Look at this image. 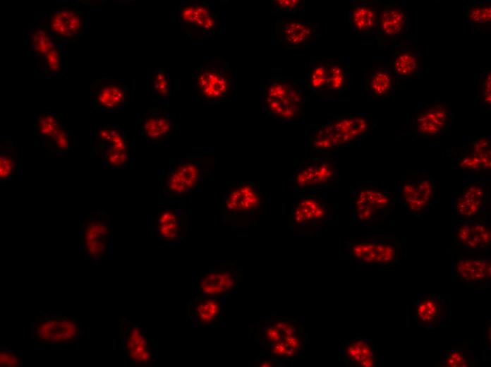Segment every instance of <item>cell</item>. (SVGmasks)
Here are the masks:
<instances>
[{
  "label": "cell",
  "mask_w": 491,
  "mask_h": 367,
  "mask_svg": "<svg viewBox=\"0 0 491 367\" xmlns=\"http://www.w3.org/2000/svg\"><path fill=\"white\" fill-rule=\"evenodd\" d=\"M255 339L263 351L258 358L281 367L304 357L308 333L297 318L271 314L258 321Z\"/></svg>",
  "instance_id": "1"
},
{
  "label": "cell",
  "mask_w": 491,
  "mask_h": 367,
  "mask_svg": "<svg viewBox=\"0 0 491 367\" xmlns=\"http://www.w3.org/2000/svg\"><path fill=\"white\" fill-rule=\"evenodd\" d=\"M377 119L365 113L333 114L308 136V145L317 153L334 151L360 143L370 136Z\"/></svg>",
  "instance_id": "2"
},
{
  "label": "cell",
  "mask_w": 491,
  "mask_h": 367,
  "mask_svg": "<svg viewBox=\"0 0 491 367\" xmlns=\"http://www.w3.org/2000/svg\"><path fill=\"white\" fill-rule=\"evenodd\" d=\"M216 159L210 155H188L159 172L164 196L171 200L188 198L198 192L211 176Z\"/></svg>",
  "instance_id": "3"
},
{
  "label": "cell",
  "mask_w": 491,
  "mask_h": 367,
  "mask_svg": "<svg viewBox=\"0 0 491 367\" xmlns=\"http://www.w3.org/2000/svg\"><path fill=\"white\" fill-rule=\"evenodd\" d=\"M263 112L272 120L303 124L306 95L305 88L294 78L271 76L260 87Z\"/></svg>",
  "instance_id": "4"
},
{
  "label": "cell",
  "mask_w": 491,
  "mask_h": 367,
  "mask_svg": "<svg viewBox=\"0 0 491 367\" xmlns=\"http://www.w3.org/2000/svg\"><path fill=\"white\" fill-rule=\"evenodd\" d=\"M265 195L253 181L232 183L225 190L221 203L224 224L234 229H246L256 224L263 214Z\"/></svg>",
  "instance_id": "5"
},
{
  "label": "cell",
  "mask_w": 491,
  "mask_h": 367,
  "mask_svg": "<svg viewBox=\"0 0 491 367\" xmlns=\"http://www.w3.org/2000/svg\"><path fill=\"white\" fill-rule=\"evenodd\" d=\"M344 251L361 267L388 268L397 265L404 255L401 243L392 234H368L344 241Z\"/></svg>",
  "instance_id": "6"
},
{
  "label": "cell",
  "mask_w": 491,
  "mask_h": 367,
  "mask_svg": "<svg viewBox=\"0 0 491 367\" xmlns=\"http://www.w3.org/2000/svg\"><path fill=\"white\" fill-rule=\"evenodd\" d=\"M195 99L214 105L227 100L235 88V80L229 62L213 57L191 72Z\"/></svg>",
  "instance_id": "7"
},
{
  "label": "cell",
  "mask_w": 491,
  "mask_h": 367,
  "mask_svg": "<svg viewBox=\"0 0 491 367\" xmlns=\"http://www.w3.org/2000/svg\"><path fill=\"white\" fill-rule=\"evenodd\" d=\"M90 136L92 151L103 167L128 169L134 165V147L122 128L115 124H97Z\"/></svg>",
  "instance_id": "8"
},
{
  "label": "cell",
  "mask_w": 491,
  "mask_h": 367,
  "mask_svg": "<svg viewBox=\"0 0 491 367\" xmlns=\"http://www.w3.org/2000/svg\"><path fill=\"white\" fill-rule=\"evenodd\" d=\"M333 210L327 197L319 191L301 192L294 200L289 228L294 234L314 236L332 219Z\"/></svg>",
  "instance_id": "9"
},
{
  "label": "cell",
  "mask_w": 491,
  "mask_h": 367,
  "mask_svg": "<svg viewBox=\"0 0 491 367\" xmlns=\"http://www.w3.org/2000/svg\"><path fill=\"white\" fill-rule=\"evenodd\" d=\"M395 200L390 192L372 184H361L351 193L352 220L358 226L372 227L383 223L392 214Z\"/></svg>",
  "instance_id": "10"
},
{
  "label": "cell",
  "mask_w": 491,
  "mask_h": 367,
  "mask_svg": "<svg viewBox=\"0 0 491 367\" xmlns=\"http://www.w3.org/2000/svg\"><path fill=\"white\" fill-rule=\"evenodd\" d=\"M84 330L75 316L42 314L31 323V339L40 348L61 349L75 344Z\"/></svg>",
  "instance_id": "11"
},
{
  "label": "cell",
  "mask_w": 491,
  "mask_h": 367,
  "mask_svg": "<svg viewBox=\"0 0 491 367\" xmlns=\"http://www.w3.org/2000/svg\"><path fill=\"white\" fill-rule=\"evenodd\" d=\"M337 152L317 153L301 161L288 180V187L298 193L319 191L337 183L339 176Z\"/></svg>",
  "instance_id": "12"
},
{
  "label": "cell",
  "mask_w": 491,
  "mask_h": 367,
  "mask_svg": "<svg viewBox=\"0 0 491 367\" xmlns=\"http://www.w3.org/2000/svg\"><path fill=\"white\" fill-rule=\"evenodd\" d=\"M490 186V179L484 175H463L459 188L451 195L455 216L459 220H473L488 215Z\"/></svg>",
  "instance_id": "13"
},
{
  "label": "cell",
  "mask_w": 491,
  "mask_h": 367,
  "mask_svg": "<svg viewBox=\"0 0 491 367\" xmlns=\"http://www.w3.org/2000/svg\"><path fill=\"white\" fill-rule=\"evenodd\" d=\"M113 227L109 214L97 210L80 217L79 250L85 258L98 264L110 252Z\"/></svg>",
  "instance_id": "14"
},
{
  "label": "cell",
  "mask_w": 491,
  "mask_h": 367,
  "mask_svg": "<svg viewBox=\"0 0 491 367\" xmlns=\"http://www.w3.org/2000/svg\"><path fill=\"white\" fill-rule=\"evenodd\" d=\"M178 20L181 28L191 39L205 40L224 29V14L212 3L202 1H180Z\"/></svg>",
  "instance_id": "15"
},
{
  "label": "cell",
  "mask_w": 491,
  "mask_h": 367,
  "mask_svg": "<svg viewBox=\"0 0 491 367\" xmlns=\"http://www.w3.org/2000/svg\"><path fill=\"white\" fill-rule=\"evenodd\" d=\"M397 196L408 212L420 218L428 214L437 202L436 181L426 172H406L401 176Z\"/></svg>",
  "instance_id": "16"
},
{
  "label": "cell",
  "mask_w": 491,
  "mask_h": 367,
  "mask_svg": "<svg viewBox=\"0 0 491 367\" xmlns=\"http://www.w3.org/2000/svg\"><path fill=\"white\" fill-rule=\"evenodd\" d=\"M242 278V269L236 263H222L193 275L192 296L226 299L236 291Z\"/></svg>",
  "instance_id": "17"
},
{
  "label": "cell",
  "mask_w": 491,
  "mask_h": 367,
  "mask_svg": "<svg viewBox=\"0 0 491 367\" xmlns=\"http://www.w3.org/2000/svg\"><path fill=\"white\" fill-rule=\"evenodd\" d=\"M454 114L449 103L435 100L419 104L410 121L413 138H434L444 134L451 126Z\"/></svg>",
  "instance_id": "18"
},
{
  "label": "cell",
  "mask_w": 491,
  "mask_h": 367,
  "mask_svg": "<svg viewBox=\"0 0 491 367\" xmlns=\"http://www.w3.org/2000/svg\"><path fill=\"white\" fill-rule=\"evenodd\" d=\"M147 226L161 246H174L186 237L188 218L183 209L164 204L155 214L147 217Z\"/></svg>",
  "instance_id": "19"
},
{
  "label": "cell",
  "mask_w": 491,
  "mask_h": 367,
  "mask_svg": "<svg viewBox=\"0 0 491 367\" xmlns=\"http://www.w3.org/2000/svg\"><path fill=\"white\" fill-rule=\"evenodd\" d=\"M120 339L125 359L140 366H150L158 359L157 347L145 328L125 318L120 320Z\"/></svg>",
  "instance_id": "20"
},
{
  "label": "cell",
  "mask_w": 491,
  "mask_h": 367,
  "mask_svg": "<svg viewBox=\"0 0 491 367\" xmlns=\"http://www.w3.org/2000/svg\"><path fill=\"white\" fill-rule=\"evenodd\" d=\"M131 91L123 79L102 76L90 84V104L96 112L123 111L130 103Z\"/></svg>",
  "instance_id": "21"
},
{
  "label": "cell",
  "mask_w": 491,
  "mask_h": 367,
  "mask_svg": "<svg viewBox=\"0 0 491 367\" xmlns=\"http://www.w3.org/2000/svg\"><path fill=\"white\" fill-rule=\"evenodd\" d=\"M54 39L66 44L75 42L85 31L83 12L76 4L51 9L40 21Z\"/></svg>",
  "instance_id": "22"
},
{
  "label": "cell",
  "mask_w": 491,
  "mask_h": 367,
  "mask_svg": "<svg viewBox=\"0 0 491 367\" xmlns=\"http://www.w3.org/2000/svg\"><path fill=\"white\" fill-rule=\"evenodd\" d=\"M409 28L410 17L404 4L399 2L381 4L374 35L379 48L394 46Z\"/></svg>",
  "instance_id": "23"
},
{
  "label": "cell",
  "mask_w": 491,
  "mask_h": 367,
  "mask_svg": "<svg viewBox=\"0 0 491 367\" xmlns=\"http://www.w3.org/2000/svg\"><path fill=\"white\" fill-rule=\"evenodd\" d=\"M34 133L52 153L62 155L71 150L70 132L61 114L51 110L40 112L35 119Z\"/></svg>",
  "instance_id": "24"
},
{
  "label": "cell",
  "mask_w": 491,
  "mask_h": 367,
  "mask_svg": "<svg viewBox=\"0 0 491 367\" xmlns=\"http://www.w3.org/2000/svg\"><path fill=\"white\" fill-rule=\"evenodd\" d=\"M278 42L289 49H303L316 44L321 36L318 23L301 17L284 16L275 23Z\"/></svg>",
  "instance_id": "25"
},
{
  "label": "cell",
  "mask_w": 491,
  "mask_h": 367,
  "mask_svg": "<svg viewBox=\"0 0 491 367\" xmlns=\"http://www.w3.org/2000/svg\"><path fill=\"white\" fill-rule=\"evenodd\" d=\"M488 215L477 219L459 220L451 228L454 244L466 253H488L491 248L490 226Z\"/></svg>",
  "instance_id": "26"
},
{
  "label": "cell",
  "mask_w": 491,
  "mask_h": 367,
  "mask_svg": "<svg viewBox=\"0 0 491 367\" xmlns=\"http://www.w3.org/2000/svg\"><path fill=\"white\" fill-rule=\"evenodd\" d=\"M490 137L485 136L472 138L449 150V156L454 161L456 169L472 174L490 170Z\"/></svg>",
  "instance_id": "27"
},
{
  "label": "cell",
  "mask_w": 491,
  "mask_h": 367,
  "mask_svg": "<svg viewBox=\"0 0 491 367\" xmlns=\"http://www.w3.org/2000/svg\"><path fill=\"white\" fill-rule=\"evenodd\" d=\"M451 276L475 289H485L491 282L490 255L466 253L452 260Z\"/></svg>",
  "instance_id": "28"
},
{
  "label": "cell",
  "mask_w": 491,
  "mask_h": 367,
  "mask_svg": "<svg viewBox=\"0 0 491 367\" xmlns=\"http://www.w3.org/2000/svg\"><path fill=\"white\" fill-rule=\"evenodd\" d=\"M140 135L149 143L168 145L174 134V119L172 114L161 107L148 108L138 117Z\"/></svg>",
  "instance_id": "29"
},
{
  "label": "cell",
  "mask_w": 491,
  "mask_h": 367,
  "mask_svg": "<svg viewBox=\"0 0 491 367\" xmlns=\"http://www.w3.org/2000/svg\"><path fill=\"white\" fill-rule=\"evenodd\" d=\"M225 299L193 296L187 304L188 318L195 327H219L224 322Z\"/></svg>",
  "instance_id": "30"
},
{
  "label": "cell",
  "mask_w": 491,
  "mask_h": 367,
  "mask_svg": "<svg viewBox=\"0 0 491 367\" xmlns=\"http://www.w3.org/2000/svg\"><path fill=\"white\" fill-rule=\"evenodd\" d=\"M398 81L407 82L418 77L423 70V57L414 44L405 42L395 44L387 61Z\"/></svg>",
  "instance_id": "31"
},
{
  "label": "cell",
  "mask_w": 491,
  "mask_h": 367,
  "mask_svg": "<svg viewBox=\"0 0 491 367\" xmlns=\"http://www.w3.org/2000/svg\"><path fill=\"white\" fill-rule=\"evenodd\" d=\"M339 359L346 366H379L373 341L364 336L345 339L339 345Z\"/></svg>",
  "instance_id": "32"
},
{
  "label": "cell",
  "mask_w": 491,
  "mask_h": 367,
  "mask_svg": "<svg viewBox=\"0 0 491 367\" xmlns=\"http://www.w3.org/2000/svg\"><path fill=\"white\" fill-rule=\"evenodd\" d=\"M414 306L415 320L418 327L430 330L442 326L447 308L440 294H419Z\"/></svg>",
  "instance_id": "33"
},
{
  "label": "cell",
  "mask_w": 491,
  "mask_h": 367,
  "mask_svg": "<svg viewBox=\"0 0 491 367\" xmlns=\"http://www.w3.org/2000/svg\"><path fill=\"white\" fill-rule=\"evenodd\" d=\"M398 84L387 62L372 67L364 75L362 87L368 97L381 101L390 98L398 89Z\"/></svg>",
  "instance_id": "34"
},
{
  "label": "cell",
  "mask_w": 491,
  "mask_h": 367,
  "mask_svg": "<svg viewBox=\"0 0 491 367\" xmlns=\"http://www.w3.org/2000/svg\"><path fill=\"white\" fill-rule=\"evenodd\" d=\"M351 2V5L348 11V22L351 30L357 36H373L382 3L377 1Z\"/></svg>",
  "instance_id": "35"
},
{
  "label": "cell",
  "mask_w": 491,
  "mask_h": 367,
  "mask_svg": "<svg viewBox=\"0 0 491 367\" xmlns=\"http://www.w3.org/2000/svg\"><path fill=\"white\" fill-rule=\"evenodd\" d=\"M57 42L47 28L39 22L25 35L24 45L27 54L37 63L49 53Z\"/></svg>",
  "instance_id": "36"
},
{
  "label": "cell",
  "mask_w": 491,
  "mask_h": 367,
  "mask_svg": "<svg viewBox=\"0 0 491 367\" xmlns=\"http://www.w3.org/2000/svg\"><path fill=\"white\" fill-rule=\"evenodd\" d=\"M351 85L348 64L328 57V78L325 100H334L348 91Z\"/></svg>",
  "instance_id": "37"
},
{
  "label": "cell",
  "mask_w": 491,
  "mask_h": 367,
  "mask_svg": "<svg viewBox=\"0 0 491 367\" xmlns=\"http://www.w3.org/2000/svg\"><path fill=\"white\" fill-rule=\"evenodd\" d=\"M328 78V58H316L305 66L304 87L325 100Z\"/></svg>",
  "instance_id": "38"
},
{
  "label": "cell",
  "mask_w": 491,
  "mask_h": 367,
  "mask_svg": "<svg viewBox=\"0 0 491 367\" xmlns=\"http://www.w3.org/2000/svg\"><path fill=\"white\" fill-rule=\"evenodd\" d=\"M68 44L59 41L36 67L47 78H61L67 71L66 47Z\"/></svg>",
  "instance_id": "39"
},
{
  "label": "cell",
  "mask_w": 491,
  "mask_h": 367,
  "mask_svg": "<svg viewBox=\"0 0 491 367\" xmlns=\"http://www.w3.org/2000/svg\"><path fill=\"white\" fill-rule=\"evenodd\" d=\"M464 20L477 32H490L491 28L490 1L472 0L467 3Z\"/></svg>",
  "instance_id": "40"
},
{
  "label": "cell",
  "mask_w": 491,
  "mask_h": 367,
  "mask_svg": "<svg viewBox=\"0 0 491 367\" xmlns=\"http://www.w3.org/2000/svg\"><path fill=\"white\" fill-rule=\"evenodd\" d=\"M20 163L13 141L6 138L0 145V182L5 184L19 178Z\"/></svg>",
  "instance_id": "41"
},
{
  "label": "cell",
  "mask_w": 491,
  "mask_h": 367,
  "mask_svg": "<svg viewBox=\"0 0 491 367\" xmlns=\"http://www.w3.org/2000/svg\"><path fill=\"white\" fill-rule=\"evenodd\" d=\"M479 364L473 350L464 346H454L443 351L435 363L438 367H476Z\"/></svg>",
  "instance_id": "42"
},
{
  "label": "cell",
  "mask_w": 491,
  "mask_h": 367,
  "mask_svg": "<svg viewBox=\"0 0 491 367\" xmlns=\"http://www.w3.org/2000/svg\"><path fill=\"white\" fill-rule=\"evenodd\" d=\"M147 88L162 100H168L171 95V80L169 73L162 68H154L147 77Z\"/></svg>",
  "instance_id": "43"
},
{
  "label": "cell",
  "mask_w": 491,
  "mask_h": 367,
  "mask_svg": "<svg viewBox=\"0 0 491 367\" xmlns=\"http://www.w3.org/2000/svg\"><path fill=\"white\" fill-rule=\"evenodd\" d=\"M477 100L486 109H491L490 68L483 71L477 77Z\"/></svg>",
  "instance_id": "44"
},
{
  "label": "cell",
  "mask_w": 491,
  "mask_h": 367,
  "mask_svg": "<svg viewBox=\"0 0 491 367\" xmlns=\"http://www.w3.org/2000/svg\"><path fill=\"white\" fill-rule=\"evenodd\" d=\"M305 11V3L301 0H273L271 1V12L273 14L280 15L302 14Z\"/></svg>",
  "instance_id": "45"
},
{
  "label": "cell",
  "mask_w": 491,
  "mask_h": 367,
  "mask_svg": "<svg viewBox=\"0 0 491 367\" xmlns=\"http://www.w3.org/2000/svg\"><path fill=\"white\" fill-rule=\"evenodd\" d=\"M23 361L20 356L8 347H0V366L1 367H19Z\"/></svg>",
  "instance_id": "46"
},
{
  "label": "cell",
  "mask_w": 491,
  "mask_h": 367,
  "mask_svg": "<svg viewBox=\"0 0 491 367\" xmlns=\"http://www.w3.org/2000/svg\"><path fill=\"white\" fill-rule=\"evenodd\" d=\"M485 341L486 349H490V320H489V323L487 325L485 332Z\"/></svg>",
  "instance_id": "47"
}]
</instances>
